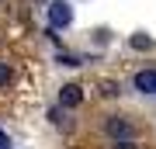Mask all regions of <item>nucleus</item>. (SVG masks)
<instances>
[{
	"mask_svg": "<svg viewBox=\"0 0 156 149\" xmlns=\"http://www.w3.org/2000/svg\"><path fill=\"white\" fill-rule=\"evenodd\" d=\"M128 87H132L135 94H142V97H156V69H139L128 80Z\"/></svg>",
	"mask_w": 156,
	"mask_h": 149,
	"instance_id": "obj_2",
	"label": "nucleus"
},
{
	"mask_svg": "<svg viewBox=\"0 0 156 149\" xmlns=\"http://www.w3.org/2000/svg\"><path fill=\"white\" fill-rule=\"evenodd\" d=\"M111 149H135V142H132V139H122V142H115Z\"/></svg>",
	"mask_w": 156,
	"mask_h": 149,
	"instance_id": "obj_8",
	"label": "nucleus"
},
{
	"mask_svg": "<svg viewBox=\"0 0 156 149\" xmlns=\"http://www.w3.org/2000/svg\"><path fill=\"white\" fill-rule=\"evenodd\" d=\"M69 24H73L69 0H52V4H49V28L56 31V28H69Z\"/></svg>",
	"mask_w": 156,
	"mask_h": 149,
	"instance_id": "obj_1",
	"label": "nucleus"
},
{
	"mask_svg": "<svg viewBox=\"0 0 156 149\" xmlns=\"http://www.w3.org/2000/svg\"><path fill=\"white\" fill-rule=\"evenodd\" d=\"M80 101H83V87H80V83H66V87H59V104H62V108H76Z\"/></svg>",
	"mask_w": 156,
	"mask_h": 149,
	"instance_id": "obj_4",
	"label": "nucleus"
},
{
	"mask_svg": "<svg viewBox=\"0 0 156 149\" xmlns=\"http://www.w3.org/2000/svg\"><path fill=\"white\" fill-rule=\"evenodd\" d=\"M11 80H14V69H11V62H0V87H7Z\"/></svg>",
	"mask_w": 156,
	"mask_h": 149,
	"instance_id": "obj_6",
	"label": "nucleus"
},
{
	"mask_svg": "<svg viewBox=\"0 0 156 149\" xmlns=\"http://www.w3.org/2000/svg\"><path fill=\"white\" fill-rule=\"evenodd\" d=\"M62 66H80V55H59Z\"/></svg>",
	"mask_w": 156,
	"mask_h": 149,
	"instance_id": "obj_7",
	"label": "nucleus"
},
{
	"mask_svg": "<svg viewBox=\"0 0 156 149\" xmlns=\"http://www.w3.org/2000/svg\"><path fill=\"white\" fill-rule=\"evenodd\" d=\"M0 149H14V142H11L7 135H0Z\"/></svg>",
	"mask_w": 156,
	"mask_h": 149,
	"instance_id": "obj_9",
	"label": "nucleus"
},
{
	"mask_svg": "<svg viewBox=\"0 0 156 149\" xmlns=\"http://www.w3.org/2000/svg\"><path fill=\"white\" fill-rule=\"evenodd\" d=\"M132 49H139V52L153 49V38H149V35H132Z\"/></svg>",
	"mask_w": 156,
	"mask_h": 149,
	"instance_id": "obj_5",
	"label": "nucleus"
},
{
	"mask_svg": "<svg viewBox=\"0 0 156 149\" xmlns=\"http://www.w3.org/2000/svg\"><path fill=\"white\" fill-rule=\"evenodd\" d=\"M104 132L115 139V142H122V139H132L135 135V128H132V122H128V118H122V115H111L104 122Z\"/></svg>",
	"mask_w": 156,
	"mask_h": 149,
	"instance_id": "obj_3",
	"label": "nucleus"
}]
</instances>
